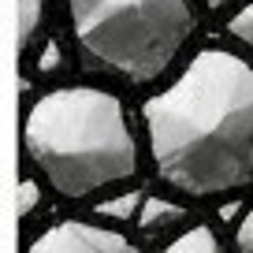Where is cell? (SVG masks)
Segmentation results:
<instances>
[{"label":"cell","mask_w":253,"mask_h":253,"mask_svg":"<svg viewBox=\"0 0 253 253\" xmlns=\"http://www.w3.org/2000/svg\"><path fill=\"white\" fill-rule=\"evenodd\" d=\"M160 179L186 198L253 186V63L205 48L142 104Z\"/></svg>","instance_id":"obj_1"},{"label":"cell","mask_w":253,"mask_h":253,"mask_svg":"<svg viewBox=\"0 0 253 253\" xmlns=\"http://www.w3.org/2000/svg\"><path fill=\"white\" fill-rule=\"evenodd\" d=\"M23 145L63 198H86L138 171L123 104L93 86H63L38 97L26 112Z\"/></svg>","instance_id":"obj_2"},{"label":"cell","mask_w":253,"mask_h":253,"mask_svg":"<svg viewBox=\"0 0 253 253\" xmlns=\"http://www.w3.org/2000/svg\"><path fill=\"white\" fill-rule=\"evenodd\" d=\"M86 67L157 82L194 34L186 0H67Z\"/></svg>","instance_id":"obj_3"},{"label":"cell","mask_w":253,"mask_h":253,"mask_svg":"<svg viewBox=\"0 0 253 253\" xmlns=\"http://www.w3.org/2000/svg\"><path fill=\"white\" fill-rule=\"evenodd\" d=\"M26 253H142V250L119 231L93 227L82 220H63L34 238Z\"/></svg>","instance_id":"obj_4"},{"label":"cell","mask_w":253,"mask_h":253,"mask_svg":"<svg viewBox=\"0 0 253 253\" xmlns=\"http://www.w3.org/2000/svg\"><path fill=\"white\" fill-rule=\"evenodd\" d=\"M179 220H186V209L168 198H142V205H138V227L145 235H157V231L171 227Z\"/></svg>","instance_id":"obj_5"},{"label":"cell","mask_w":253,"mask_h":253,"mask_svg":"<svg viewBox=\"0 0 253 253\" xmlns=\"http://www.w3.org/2000/svg\"><path fill=\"white\" fill-rule=\"evenodd\" d=\"M164 253H223V250H220V242H216L212 227H190V231H182Z\"/></svg>","instance_id":"obj_6"},{"label":"cell","mask_w":253,"mask_h":253,"mask_svg":"<svg viewBox=\"0 0 253 253\" xmlns=\"http://www.w3.org/2000/svg\"><path fill=\"white\" fill-rule=\"evenodd\" d=\"M142 190H126V194H116V198L101 201L97 205V216H104V220H116V223H126L138 216V205H142Z\"/></svg>","instance_id":"obj_7"},{"label":"cell","mask_w":253,"mask_h":253,"mask_svg":"<svg viewBox=\"0 0 253 253\" xmlns=\"http://www.w3.org/2000/svg\"><path fill=\"white\" fill-rule=\"evenodd\" d=\"M45 15V0H19V52H26Z\"/></svg>","instance_id":"obj_8"},{"label":"cell","mask_w":253,"mask_h":253,"mask_svg":"<svg viewBox=\"0 0 253 253\" xmlns=\"http://www.w3.org/2000/svg\"><path fill=\"white\" fill-rule=\"evenodd\" d=\"M227 34H231V38H238L242 45L253 48V4H246V8L227 23Z\"/></svg>","instance_id":"obj_9"},{"label":"cell","mask_w":253,"mask_h":253,"mask_svg":"<svg viewBox=\"0 0 253 253\" xmlns=\"http://www.w3.org/2000/svg\"><path fill=\"white\" fill-rule=\"evenodd\" d=\"M38 201H41L38 182H34V179H23V182H19V216L26 220V216L34 212V205H38Z\"/></svg>","instance_id":"obj_10"},{"label":"cell","mask_w":253,"mask_h":253,"mask_svg":"<svg viewBox=\"0 0 253 253\" xmlns=\"http://www.w3.org/2000/svg\"><path fill=\"white\" fill-rule=\"evenodd\" d=\"M235 250L238 253H253V209L242 216V223L235 227Z\"/></svg>","instance_id":"obj_11"},{"label":"cell","mask_w":253,"mask_h":253,"mask_svg":"<svg viewBox=\"0 0 253 253\" xmlns=\"http://www.w3.org/2000/svg\"><path fill=\"white\" fill-rule=\"evenodd\" d=\"M60 63H63L60 41H48L45 52H41V60H38V71H41V75H52V71H60Z\"/></svg>","instance_id":"obj_12"},{"label":"cell","mask_w":253,"mask_h":253,"mask_svg":"<svg viewBox=\"0 0 253 253\" xmlns=\"http://www.w3.org/2000/svg\"><path fill=\"white\" fill-rule=\"evenodd\" d=\"M220 216H223V220H235V216H238V205H227V209H223Z\"/></svg>","instance_id":"obj_13"},{"label":"cell","mask_w":253,"mask_h":253,"mask_svg":"<svg viewBox=\"0 0 253 253\" xmlns=\"http://www.w3.org/2000/svg\"><path fill=\"white\" fill-rule=\"evenodd\" d=\"M209 8H223V4H231V0H205Z\"/></svg>","instance_id":"obj_14"}]
</instances>
